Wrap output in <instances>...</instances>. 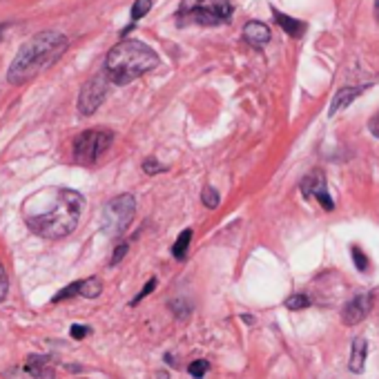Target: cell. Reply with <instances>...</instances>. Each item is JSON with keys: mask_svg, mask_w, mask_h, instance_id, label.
Segmentation results:
<instances>
[{"mask_svg": "<svg viewBox=\"0 0 379 379\" xmlns=\"http://www.w3.org/2000/svg\"><path fill=\"white\" fill-rule=\"evenodd\" d=\"M50 201L45 210L27 212L30 230L45 236V239H63L76 230L83 212V194L70 187L45 190Z\"/></svg>", "mask_w": 379, "mask_h": 379, "instance_id": "6da1fadb", "label": "cell"}, {"mask_svg": "<svg viewBox=\"0 0 379 379\" xmlns=\"http://www.w3.org/2000/svg\"><path fill=\"white\" fill-rule=\"evenodd\" d=\"M68 36L56 30L38 32L30 41L21 45L16 59L7 70V81L12 85H25L27 81L36 79L38 74H43L61 59L65 50H68Z\"/></svg>", "mask_w": 379, "mask_h": 379, "instance_id": "7a4b0ae2", "label": "cell"}, {"mask_svg": "<svg viewBox=\"0 0 379 379\" xmlns=\"http://www.w3.org/2000/svg\"><path fill=\"white\" fill-rule=\"evenodd\" d=\"M156 52L141 41H121L116 47H112L105 56V68L103 72L107 74L110 83L114 85H130L143 74L158 68Z\"/></svg>", "mask_w": 379, "mask_h": 379, "instance_id": "3957f363", "label": "cell"}, {"mask_svg": "<svg viewBox=\"0 0 379 379\" xmlns=\"http://www.w3.org/2000/svg\"><path fill=\"white\" fill-rule=\"evenodd\" d=\"M232 3L230 0H183L178 7L176 18L178 25H201L214 27L223 25L232 18Z\"/></svg>", "mask_w": 379, "mask_h": 379, "instance_id": "277c9868", "label": "cell"}, {"mask_svg": "<svg viewBox=\"0 0 379 379\" xmlns=\"http://www.w3.org/2000/svg\"><path fill=\"white\" fill-rule=\"evenodd\" d=\"M134 214H136V201L132 194H121L116 198H112L110 203L103 205L101 230L107 236H119L127 230V225L134 219Z\"/></svg>", "mask_w": 379, "mask_h": 379, "instance_id": "5b68a950", "label": "cell"}, {"mask_svg": "<svg viewBox=\"0 0 379 379\" xmlns=\"http://www.w3.org/2000/svg\"><path fill=\"white\" fill-rule=\"evenodd\" d=\"M112 132L88 130L74 139V161L79 165H94L112 145Z\"/></svg>", "mask_w": 379, "mask_h": 379, "instance_id": "8992f818", "label": "cell"}, {"mask_svg": "<svg viewBox=\"0 0 379 379\" xmlns=\"http://www.w3.org/2000/svg\"><path fill=\"white\" fill-rule=\"evenodd\" d=\"M107 94H110L107 74L99 72L96 76H92V79L81 88V94H79V110L83 116H92V114L105 103Z\"/></svg>", "mask_w": 379, "mask_h": 379, "instance_id": "52a82bcc", "label": "cell"}, {"mask_svg": "<svg viewBox=\"0 0 379 379\" xmlns=\"http://www.w3.org/2000/svg\"><path fill=\"white\" fill-rule=\"evenodd\" d=\"M299 190H301V194L306 198H315V201H319L326 212L335 210V201H333V196H330V192H328L326 174L321 172V170H312L310 174L303 176Z\"/></svg>", "mask_w": 379, "mask_h": 379, "instance_id": "ba28073f", "label": "cell"}, {"mask_svg": "<svg viewBox=\"0 0 379 379\" xmlns=\"http://www.w3.org/2000/svg\"><path fill=\"white\" fill-rule=\"evenodd\" d=\"M373 308V295H357L355 299H350L344 310H341V321L346 326H355L359 321H364L366 315Z\"/></svg>", "mask_w": 379, "mask_h": 379, "instance_id": "9c48e42d", "label": "cell"}, {"mask_svg": "<svg viewBox=\"0 0 379 379\" xmlns=\"http://www.w3.org/2000/svg\"><path fill=\"white\" fill-rule=\"evenodd\" d=\"M243 38L248 41L252 47H265L270 43V38H272V32H270V27L265 25V23H259V21H250L248 25L243 27Z\"/></svg>", "mask_w": 379, "mask_h": 379, "instance_id": "30bf717a", "label": "cell"}, {"mask_svg": "<svg viewBox=\"0 0 379 379\" xmlns=\"http://www.w3.org/2000/svg\"><path fill=\"white\" fill-rule=\"evenodd\" d=\"M25 371L36 379H56L50 355H32L30 359H27Z\"/></svg>", "mask_w": 379, "mask_h": 379, "instance_id": "8fae6325", "label": "cell"}, {"mask_svg": "<svg viewBox=\"0 0 379 379\" xmlns=\"http://www.w3.org/2000/svg\"><path fill=\"white\" fill-rule=\"evenodd\" d=\"M272 16H274V21H277V25L281 27L283 32H286L290 38H301L303 32H306V23L303 21H297V18H292L288 14H281L279 9H274L272 7Z\"/></svg>", "mask_w": 379, "mask_h": 379, "instance_id": "7c38bea8", "label": "cell"}, {"mask_svg": "<svg viewBox=\"0 0 379 379\" xmlns=\"http://www.w3.org/2000/svg\"><path fill=\"white\" fill-rule=\"evenodd\" d=\"M366 88H344V90H339L335 94V99L333 103H330V110H328V116H335L337 112H341L344 107H348L350 103H353L357 96H362V92Z\"/></svg>", "mask_w": 379, "mask_h": 379, "instance_id": "4fadbf2b", "label": "cell"}, {"mask_svg": "<svg viewBox=\"0 0 379 379\" xmlns=\"http://www.w3.org/2000/svg\"><path fill=\"white\" fill-rule=\"evenodd\" d=\"M366 357H368V341L364 337H357L353 341V348H350V371L353 373H362L366 366Z\"/></svg>", "mask_w": 379, "mask_h": 379, "instance_id": "5bb4252c", "label": "cell"}, {"mask_svg": "<svg viewBox=\"0 0 379 379\" xmlns=\"http://www.w3.org/2000/svg\"><path fill=\"white\" fill-rule=\"evenodd\" d=\"M103 292V281L99 277H90L79 281V295L85 299H96Z\"/></svg>", "mask_w": 379, "mask_h": 379, "instance_id": "9a60e30c", "label": "cell"}, {"mask_svg": "<svg viewBox=\"0 0 379 379\" xmlns=\"http://www.w3.org/2000/svg\"><path fill=\"white\" fill-rule=\"evenodd\" d=\"M190 241H192V230H183L181 234H178V239L174 241L172 245V254H174V259H185L187 257V248H190Z\"/></svg>", "mask_w": 379, "mask_h": 379, "instance_id": "2e32d148", "label": "cell"}, {"mask_svg": "<svg viewBox=\"0 0 379 379\" xmlns=\"http://www.w3.org/2000/svg\"><path fill=\"white\" fill-rule=\"evenodd\" d=\"M150 9H152V0H136V3L132 5V23H130V27H127V30L123 32V34H127V32L132 30V27H134V25L141 21V18L147 16Z\"/></svg>", "mask_w": 379, "mask_h": 379, "instance_id": "e0dca14e", "label": "cell"}, {"mask_svg": "<svg viewBox=\"0 0 379 379\" xmlns=\"http://www.w3.org/2000/svg\"><path fill=\"white\" fill-rule=\"evenodd\" d=\"M203 205L207 207V210H214V207L219 205V192H216L212 185L203 187Z\"/></svg>", "mask_w": 379, "mask_h": 379, "instance_id": "ac0fdd59", "label": "cell"}, {"mask_svg": "<svg viewBox=\"0 0 379 379\" xmlns=\"http://www.w3.org/2000/svg\"><path fill=\"white\" fill-rule=\"evenodd\" d=\"M308 306H310V299L306 295H292L286 301V308L288 310H303V308H308Z\"/></svg>", "mask_w": 379, "mask_h": 379, "instance_id": "d6986e66", "label": "cell"}, {"mask_svg": "<svg viewBox=\"0 0 379 379\" xmlns=\"http://www.w3.org/2000/svg\"><path fill=\"white\" fill-rule=\"evenodd\" d=\"M207 368H210V364H207L205 359H198V362H192V364H190L187 373L192 375L194 379H201V377H205Z\"/></svg>", "mask_w": 379, "mask_h": 379, "instance_id": "ffe728a7", "label": "cell"}, {"mask_svg": "<svg viewBox=\"0 0 379 379\" xmlns=\"http://www.w3.org/2000/svg\"><path fill=\"white\" fill-rule=\"evenodd\" d=\"M163 163H158V161L154 158V156H147L145 161H143V172L145 174H158V172H163Z\"/></svg>", "mask_w": 379, "mask_h": 379, "instance_id": "44dd1931", "label": "cell"}, {"mask_svg": "<svg viewBox=\"0 0 379 379\" xmlns=\"http://www.w3.org/2000/svg\"><path fill=\"white\" fill-rule=\"evenodd\" d=\"M350 254H353V259H355V265H357V270L359 272H364L368 270V257L357 248V245H353V250H350Z\"/></svg>", "mask_w": 379, "mask_h": 379, "instance_id": "7402d4cb", "label": "cell"}, {"mask_svg": "<svg viewBox=\"0 0 379 379\" xmlns=\"http://www.w3.org/2000/svg\"><path fill=\"white\" fill-rule=\"evenodd\" d=\"M154 288H156V279H150V281H147V286H143V290H141L139 295H136L134 299H132V306H136V303L143 301V299H145V297H147L150 292L154 290Z\"/></svg>", "mask_w": 379, "mask_h": 379, "instance_id": "603a6c76", "label": "cell"}, {"mask_svg": "<svg viewBox=\"0 0 379 379\" xmlns=\"http://www.w3.org/2000/svg\"><path fill=\"white\" fill-rule=\"evenodd\" d=\"M125 254H127V243H121V245H116V250H114L112 259H110V265H116V263H121V259L125 257Z\"/></svg>", "mask_w": 379, "mask_h": 379, "instance_id": "cb8c5ba5", "label": "cell"}, {"mask_svg": "<svg viewBox=\"0 0 379 379\" xmlns=\"http://www.w3.org/2000/svg\"><path fill=\"white\" fill-rule=\"evenodd\" d=\"M7 290H9V279H7V272L3 268V263H0V301L7 297Z\"/></svg>", "mask_w": 379, "mask_h": 379, "instance_id": "d4e9b609", "label": "cell"}, {"mask_svg": "<svg viewBox=\"0 0 379 379\" xmlns=\"http://www.w3.org/2000/svg\"><path fill=\"white\" fill-rule=\"evenodd\" d=\"M92 333V330L88 328V326H79V324H74L72 328H70V335L74 337V339H85Z\"/></svg>", "mask_w": 379, "mask_h": 379, "instance_id": "484cf974", "label": "cell"}, {"mask_svg": "<svg viewBox=\"0 0 379 379\" xmlns=\"http://www.w3.org/2000/svg\"><path fill=\"white\" fill-rule=\"evenodd\" d=\"M368 130H371V134L379 139V114H375V116L368 121Z\"/></svg>", "mask_w": 379, "mask_h": 379, "instance_id": "4316f807", "label": "cell"}, {"mask_svg": "<svg viewBox=\"0 0 379 379\" xmlns=\"http://www.w3.org/2000/svg\"><path fill=\"white\" fill-rule=\"evenodd\" d=\"M156 377H158V379H170V375H167L165 371H161V373H158Z\"/></svg>", "mask_w": 379, "mask_h": 379, "instance_id": "83f0119b", "label": "cell"}, {"mask_svg": "<svg viewBox=\"0 0 379 379\" xmlns=\"http://www.w3.org/2000/svg\"><path fill=\"white\" fill-rule=\"evenodd\" d=\"M375 3H377V5H375V9H377L375 16H377V21H379V0H375Z\"/></svg>", "mask_w": 379, "mask_h": 379, "instance_id": "f1b7e54d", "label": "cell"}, {"mask_svg": "<svg viewBox=\"0 0 379 379\" xmlns=\"http://www.w3.org/2000/svg\"><path fill=\"white\" fill-rule=\"evenodd\" d=\"M3 32H5V27H3V25H0V41H3Z\"/></svg>", "mask_w": 379, "mask_h": 379, "instance_id": "f546056e", "label": "cell"}]
</instances>
